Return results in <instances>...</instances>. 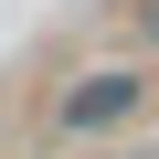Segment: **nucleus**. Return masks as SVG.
<instances>
[{
	"label": "nucleus",
	"instance_id": "nucleus-1",
	"mask_svg": "<svg viewBox=\"0 0 159 159\" xmlns=\"http://www.w3.org/2000/svg\"><path fill=\"white\" fill-rule=\"evenodd\" d=\"M148 106V74L138 64H96V74H74V85L53 96V127L64 138H106V127H127Z\"/></svg>",
	"mask_w": 159,
	"mask_h": 159
}]
</instances>
